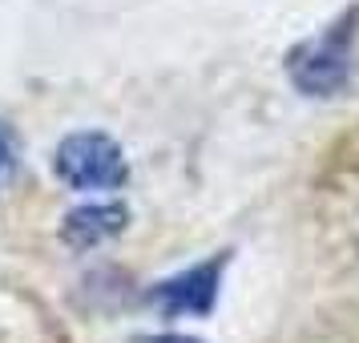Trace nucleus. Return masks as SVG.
Returning <instances> with one entry per match:
<instances>
[{
	"label": "nucleus",
	"mask_w": 359,
	"mask_h": 343,
	"mask_svg": "<svg viewBox=\"0 0 359 343\" xmlns=\"http://www.w3.org/2000/svg\"><path fill=\"white\" fill-rule=\"evenodd\" d=\"M53 170L73 190H117L130 178L121 146L105 133H69L57 146Z\"/></svg>",
	"instance_id": "1"
},
{
	"label": "nucleus",
	"mask_w": 359,
	"mask_h": 343,
	"mask_svg": "<svg viewBox=\"0 0 359 343\" xmlns=\"http://www.w3.org/2000/svg\"><path fill=\"white\" fill-rule=\"evenodd\" d=\"M287 73H291L294 89L307 97H327V93L343 89L351 77V29H347V20L303 41L287 57Z\"/></svg>",
	"instance_id": "2"
},
{
	"label": "nucleus",
	"mask_w": 359,
	"mask_h": 343,
	"mask_svg": "<svg viewBox=\"0 0 359 343\" xmlns=\"http://www.w3.org/2000/svg\"><path fill=\"white\" fill-rule=\"evenodd\" d=\"M222 267H226V255H214V259L158 283L149 299L158 303L162 315H210L214 299H218V283H222Z\"/></svg>",
	"instance_id": "3"
},
{
	"label": "nucleus",
	"mask_w": 359,
	"mask_h": 343,
	"mask_svg": "<svg viewBox=\"0 0 359 343\" xmlns=\"http://www.w3.org/2000/svg\"><path fill=\"white\" fill-rule=\"evenodd\" d=\"M126 218L130 210L121 202H89V206H77V210L65 218L61 227V238L77 250H89V246H101L105 238H114L126 230Z\"/></svg>",
	"instance_id": "4"
},
{
	"label": "nucleus",
	"mask_w": 359,
	"mask_h": 343,
	"mask_svg": "<svg viewBox=\"0 0 359 343\" xmlns=\"http://www.w3.org/2000/svg\"><path fill=\"white\" fill-rule=\"evenodd\" d=\"M13 170H17V149H13V137H8V130L0 126V182L13 178Z\"/></svg>",
	"instance_id": "5"
},
{
	"label": "nucleus",
	"mask_w": 359,
	"mask_h": 343,
	"mask_svg": "<svg viewBox=\"0 0 359 343\" xmlns=\"http://www.w3.org/2000/svg\"><path fill=\"white\" fill-rule=\"evenodd\" d=\"M137 343H198V339H186V335H146Z\"/></svg>",
	"instance_id": "6"
}]
</instances>
